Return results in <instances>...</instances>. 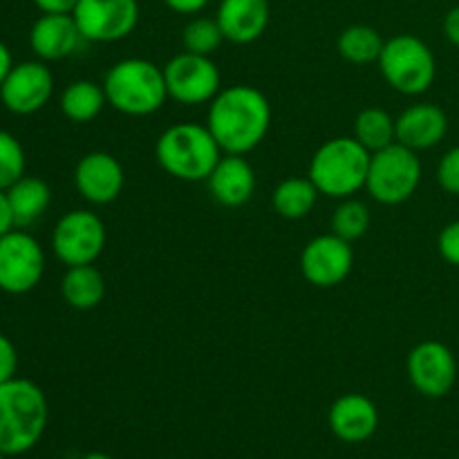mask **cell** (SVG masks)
Listing matches in <instances>:
<instances>
[{"label": "cell", "mask_w": 459, "mask_h": 459, "mask_svg": "<svg viewBox=\"0 0 459 459\" xmlns=\"http://www.w3.org/2000/svg\"><path fill=\"white\" fill-rule=\"evenodd\" d=\"M108 106L128 117H148L169 99L164 67L148 58H121L103 79Z\"/></svg>", "instance_id": "277c9868"}, {"label": "cell", "mask_w": 459, "mask_h": 459, "mask_svg": "<svg viewBox=\"0 0 459 459\" xmlns=\"http://www.w3.org/2000/svg\"><path fill=\"white\" fill-rule=\"evenodd\" d=\"M13 67V61H12V52H9L7 45L0 40V85H3V81L7 79L9 70Z\"/></svg>", "instance_id": "8d00e7d4"}, {"label": "cell", "mask_w": 459, "mask_h": 459, "mask_svg": "<svg viewBox=\"0 0 459 459\" xmlns=\"http://www.w3.org/2000/svg\"><path fill=\"white\" fill-rule=\"evenodd\" d=\"M332 435L345 444L368 442L379 429V411L366 394L350 393L336 399L327 415Z\"/></svg>", "instance_id": "2e32d148"}, {"label": "cell", "mask_w": 459, "mask_h": 459, "mask_svg": "<svg viewBox=\"0 0 459 459\" xmlns=\"http://www.w3.org/2000/svg\"><path fill=\"white\" fill-rule=\"evenodd\" d=\"M385 40L379 31L370 25H350L345 27L336 40V49L341 56L354 65H368V63L379 61V54L384 49Z\"/></svg>", "instance_id": "484cf974"}, {"label": "cell", "mask_w": 459, "mask_h": 459, "mask_svg": "<svg viewBox=\"0 0 459 459\" xmlns=\"http://www.w3.org/2000/svg\"><path fill=\"white\" fill-rule=\"evenodd\" d=\"M318 195L321 193L309 178H287L273 188L272 204L281 218L300 220L312 213Z\"/></svg>", "instance_id": "cb8c5ba5"}, {"label": "cell", "mask_w": 459, "mask_h": 459, "mask_svg": "<svg viewBox=\"0 0 459 459\" xmlns=\"http://www.w3.org/2000/svg\"><path fill=\"white\" fill-rule=\"evenodd\" d=\"M412 388L429 399H442L457 381V361L451 348L439 341H421L411 350L406 361Z\"/></svg>", "instance_id": "7c38bea8"}, {"label": "cell", "mask_w": 459, "mask_h": 459, "mask_svg": "<svg viewBox=\"0 0 459 459\" xmlns=\"http://www.w3.org/2000/svg\"><path fill=\"white\" fill-rule=\"evenodd\" d=\"M157 164L182 182H206L222 157V148L211 130L200 124H175L155 143Z\"/></svg>", "instance_id": "3957f363"}, {"label": "cell", "mask_w": 459, "mask_h": 459, "mask_svg": "<svg viewBox=\"0 0 459 459\" xmlns=\"http://www.w3.org/2000/svg\"><path fill=\"white\" fill-rule=\"evenodd\" d=\"M49 420L48 397L30 379L0 384V451L7 457L31 451L45 435Z\"/></svg>", "instance_id": "7a4b0ae2"}, {"label": "cell", "mask_w": 459, "mask_h": 459, "mask_svg": "<svg viewBox=\"0 0 459 459\" xmlns=\"http://www.w3.org/2000/svg\"><path fill=\"white\" fill-rule=\"evenodd\" d=\"M354 139L366 151H381L397 142V119L381 108H366L354 119Z\"/></svg>", "instance_id": "d4e9b609"}, {"label": "cell", "mask_w": 459, "mask_h": 459, "mask_svg": "<svg viewBox=\"0 0 459 459\" xmlns=\"http://www.w3.org/2000/svg\"><path fill=\"white\" fill-rule=\"evenodd\" d=\"M272 7L269 0H220L215 21L224 40L233 45H249L267 31Z\"/></svg>", "instance_id": "e0dca14e"}, {"label": "cell", "mask_w": 459, "mask_h": 459, "mask_svg": "<svg viewBox=\"0 0 459 459\" xmlns=\"http://www.w3.org/2000/svg\"><path fill=\"white\" fill-rule=\"evenodd\" d=\"M421 182V161L415 151L394 142L372 152L366 191L379 204H403L417 193Z\"/></svg>", "instance_id": "52a82bcc"}, {"label": "cell", "mask_w": 459, "mask_h": 459, "mask_svg": "<svg viewBox=\"0 0 459 459\" xmlns=\"http://www.w3.org/2000/svg\"><path fill=\"white\" fill-rule=\"evenodd\" d=\"M448 117L435 103H415L397 117V142L411 151H429L444 142Z\"/></svg>", "instance_id": "ffe728a7"}, {"label": "cell", "mask_w": 459, "mask_h": 459, "mask_svg": "<svg viewBox=\"0 0 459 459\" xmlns=\"http://www.w3.org/2000/svg\"><path fill=\"white\" fill-rule=\"evenodd\" d=\"M269 126L272 103L258 88L245 83L220 90L206 115V128L229 155H247L258 148Z\"/></svg>", "instance_id": "6da1fadb"}, {"label": "cell", "mask_w": 459, "mask_h": 459, "mask_svg": "<svg viewBox=\"0 0 459 459\" xmlns=\"http://www.w3.org/2000/svg\"><path fill=\"white\" fill-rule=\"evenodd\" d=\"M79 0H34L43 13H72Z\"/></svg>", "instance_id": "e575fe53"}, {"label": "cell", "mask_w": 459, "mask_h": 459, "mask_svg": "<svg viewBox=\"0 0 459 459\" xmlns=\"http://www.w3.org/2000/svg\"><path fill=\"white\" fill-rule=\"evenodd\" d=\"M81 459H115V457L106 455V453H88V455H83Z\"/></svg>", "instance_id": "74e56055"}, {"label": "cell", "mask_w": 459, "mask_h": 459, "mask_svg": "<svg viewBox=\"0 0 459 459\" xmlns=\"http://www.w3.org/2000/svg\"><path fill=\"white\" fill-rule=\"evenodd\" d=\"M7 200L9 206H12L16 227L25 229L34 224L39 218H43L49 202H52V188L40 178L22 175L16 184L7 188Z\"/></svg>", "instance_id": "44dd1931"}, {"label": "cell", "mask_w": 459, "mask_h": 459, "mask_svg": "<svg viewBox=\"0 0 459 459\" xmlns=\"http://www.w3.org/2000/svg\"><path fill=\"white\" fill-rule=\"evenodd\" d=\"M83 43L72 13H43L30 30V45L40 61H61L72 56Z\"/></svg>", "instance_id": "ac0fdd59"}, {"label": "cell", "mask_w": 459, "mask_h": 459, "mask_svg": "<svg viewBox=\"0 0 459 459\" xmlns=\"http://www.w3.org/2000/svg\"><path fill=\"white\" fill-rule=\"evenodd\" d=\"M83 40L117 43L134 31L139 22L137 0H79L72 12Z\"/></svg>", "instance_id": "8fae6325"}, {"label": "cell", "mask_w": 459, "mask_h": 459, "mask_svg": "<svg viewBox=\"0 0 459 459\" xmlns=\"http://www.w3.org/2000/svg\"><path fill=\"white\" fill-rule=\"evenodd\" d=\"M377 63L385 83L406 97L429 92L437 76L433 49L412 34H399L385 40Z\"/></svg>", "instance_id": "8992f818"}, {"label": "cell", "mask_w": 459, "mask_h": 459, "mask_svg": "<svg viewBox=\"0 0 459 459\" xmlns=\"http://www.w3.org/2000/svg\"><path fill=\"white\" fill-rule=\"evenodd\" d=\"M444 36L453 48L459 49V4L444 16Z\"/></svg>", "instance_id": "836d02e7"}, {"label": "cell", "mask_w": 459, "mask_h": 459, "mask_svg": "<svg viewBox=\"0 0 459 459\" xmlns=\"http://www.w3.org/2000/svg\"><path fill=\"white\" fill-rule=\"evenodd\" d=\"M126 184V173L115 155L103 151L88 152L79 160L74 169V186L85 202L103 206L121 195Z\"/></svg>", "instance_id": "9a60e30c"}, {"label": "cell", "mask_w": 459, "mask_h": 459, "mask_svg": "<svg viewBox=\"0 0 459 459\" xmlns=\"http://www.w3.org/2000/svg\"><path fill=\"white\" fill-rule=\"evenodd\" d=\"M61 294L70 307L94 309L101 305L106 296V278L94 264H79V267H67L65 276L61 281Z\"/></svg>", "instance_id": "7402d4cb"}, {"label": "cell", "mask_w": 459, "mask_h": 459, "mask_svg": "<svg viewBox=\"0 0 459 459\" xmlns=\"http://www.w3.org/2000/svg\"><path fill=\"white\" fill-rule=\"evenodd\" d=\"M372 215L368 204H363L361 200H354V197H345L332 213V233H336L343 240L354 242L366 236Z\"/></svg>", "instance_id": "4316f807"}, {"label": "cell", "mask_w": 459, "mask_h": 459, "mask_svg": "<svg viewBox=\"0 0 459 459\" xmlns=\"http://www.w3.org/2000/svg\"><path fill=\"white\" fill-rule=\"evenodd\" d=\"M182 43H184V52L200 54V56H211V54L224 43V34L222 30H220L215 18L197 16L184 27Z\"/></svg>", "instance_id": "83f0119b"}, {"label": "cell", "mask_w": 459, "mask_h": 459, "mask_svg": "<svg viewBox=\"0 0 459 459\" xmlns=\"http://www.w3.org/2000/svg\"><path fill=\"white\" fill-rule=\"evenodd\" d=\"M45 273V254L34 236L12 229L0 236V290L21 296L34 290Z\"/></svg>", "instance_id": "9c48e42d"}, {"label": "cell", "mask_w": 459, "mask_h": 459, "mask_svg": "<svg viewBox=\"0 0 459 459\" xmlns=\"http://www.w3.org/2000/svg\"><path fill=\"white\" fill-rule=\"evenodd\" d=\"M0 459H7V455H4V453H3V451H0Z\"/></svg>", "instance_id": "f35d334b"}, {"label": "cell", "mask_w": 459, "mask_h": 459, "mask_svg": "<svg viewBox=\"0 0 459 459\" xmlns=\"http://www.w3.org/2000/svg\"><path fill=\"white\" fill-rule=\"evenodd\" d=\"M354 249L352 242L343 240L336 233L316 236L305 245L300 254V272L305 281L321 290L341 285L352 273Z\"/></svg>", "instance_id": "4fadbf2b"}, {"label": "cell", "mask_w": 459, "mask_h": 459, "mask_svg": "<svg viewBox=\"0 0 459 459\" xmlns=\"http://www.w3.org/2000/svg\"><path fill=\"white\" fill-rule=\"evenodd\" d=\"M12 229H16V222H13V213H12V206H9L7 200V191L0 188V236L9 233Z\"/></svg>", "instance_id": "d590c367"}, {"label": "cell", "mask_w": 459, "mask_h": 459, "mask_svg": "<svg viewBox=\"0 0 459 459\" xmlns=\"http://www.w3.org/2000/svg\"><path fill=\"white\" fill-rule=\"evenodd\" d=\"M164 79L169 97L182 106L211 103L220 92L222 76L211 56L182 52L164 65Z\"/></svg>", "instance_id": "30bf717a"}, {"label": "cell", "mask_w": 459, "mask_h": 459, "mask_svg": "<svg viewBox=\"0 0 459 459\" xmlns=\"http://www.w3.org/2000/svg\"><path fill=\"white\" fill-rule=\"evenodd\" d=\"M372 152L354 137L327 139L312 155L307 178L318 193L334 200H345L366 188Z\"/></svg>", "instance_id": "5b68a950"}, {"label": "cell", "mask_w": 459, "mask_h": 459, "mask_svg": "<svg viewBox=\"0 0 459 459\" xmlns=\"http://www.w3.org/2000/svg\"><path fill=\"white\" fill-rule=\"evenodd\" d=\"M211 197L227 209L247 204L255 191L254 166L245 160V155H229L224 152L215 164L213 173L206 179Z\"/></svg>", "instance_id": "d6986e66"}, {"label": "cell", "mask_w": 459, "mask_h": 459, "mask_svg": "<svg viewBox=\"0 0 459 459\" xmlns=\"http://www.w3.org/2000/svg\"><path fill=\"white\" fill-rule=\"evenodd\" d=\"M106 224L97 213L76 209L58 218L52 231V251L65 267L94 264L106 249Z\"/></svg>", "instance_id": "ba28073f"}, {"label": "cell", "mask_w": 459, "mask_h": 459, "mask_svg": "<svg viewBox=\"0 0 459 459\" xmlns=\"http://www.w3.org/2000/svg\"><path fill=\"white\" fill-rule=\"evenodd\" d=\"M211 0H164L166 7L175 13H184V16H195L202 9L209 7Z\"/></svg>", "instance_id": "d6a6232c"}, {"label": "cell", "mask_w": 459, "mask_h": 459, "mask_svg": "<svg viewBox=\"0 0 459 459\" xmlns=\"http://www.w3.org/2000/svg\"><path fill=\"white\" fill-rule=\"evenodd\" d=\"M437 251L448 264L459 267V220L448 222L437 236Z\"/></svg>", "instance_id": "4dcf8cb0"}, {"label": "cell", "mask_w": 459, "mask_h": 459, "mask_svg": "<svg viewBox=\"0 0 459 459\" xmlns=\"http://www.w3.org/2000/svg\"><path fill=\"white\" fill-rule=\"evenodd\" d=\"M54 76L43 61H22L0 85L3 106L13 115H34L52 99Z\"/></svg>", "instance_id": "5bb4252c"}, {"label": "cell", "mask_w": 459, "mask_h": 459, "mask_svg": "<svg viewBox=\"0 0 459 459\" xmlns=\"http://www.w3.org/2000/svg\"><path fill=\"white\" fill-rule=\"evenodd\" d=\"M18 370L16 345L0 332V384L13 379Z\"/></svg>", "instance_id": "1f68e13d"}, {"label": "cell", "mask_w": 459, "mask_h": 459, "mask_svg": "<svg viewBox=\"0 0 459 459\" xmlns=\"http://www.w3.org/2000/svg\"><path fill=\"white\" fill-rule=\"evenodd\" d=\"M437 182L451 195H459V146L451 148L437 164Z\"/></svg>", "instance_id": "f546056e"}, {"label": "cell", "mask_w": 459, "mask_h": 459, "mask_svg": "<svg viewBox=\"0 0 459 459\" xmlns=\"http://www.w3.org/2000/svg\"><path fill=\"white\" fill-rule=\"evenodd\" d=\"M106 90L94 81L79 79L67 85L61 94V112L72 124H90L97 119L106 108Z\"/></svg>", "instance_id": "603a6c76"}, {"label": "cell", "mask_w": 459, "mask_h": 459, "mask_svg": "<svg viewBox=\"0 0 459 459\" xmlns=\"http://www.w3.org/2000/svg\"><path fill=\"white\" fill-rule=\"evenodd\" d=\"M25 151L7 130H0V188L7 191L25 175Z\"/></svg>", "instance_id": "f1b7e54d"}]
</instances>
